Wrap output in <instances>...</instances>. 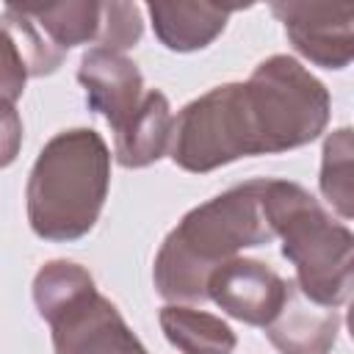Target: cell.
<instances>
[{"label":"cell","instance_id":"1","mask_svg":"<svg viewBox=\"0 0 354 354\" xmlns=\"http://www.w3.org/2000/svg\"><path fill=\"white\" fill-rule=\"evenodd\" d=\"M329 91L290 55H271L246 83H224L188 102L171 122L169 158L194 174L238 158L315 141L329 122Z\"/></svg>","mask_w":354,"mask_h":354},{"label":"cell","instance_id":"2","mask_svg":"<svg viewBox=\"0 0 354 354\" xmlns=\"http://www.w3.org/2000/svg\"><path fill=\"white\" fill-rule=\"evenodd\" d=\"M263 183L249 180L188 210L155 257V288L166 301H205L210 274L249 246H263L274 230L263 213Z\"/></svg>","mask_w":354,"mask_h":354},{"label":"cell","instance_id":"3","mask_svg":"<svg viewBox=\"0 0 354 354\" xmlns=\"http://www.w3.org/2000/svg\"><path fill=\"white\" fill-rule=\"evenodd\" d=\"M111 185V152L91 127L53 136L28 177V221L44 241H77L100 218Z\"/></svg>","mask_w":354,"mask_h":354},{"label":"cell","instance_id":"4","mask_svg":"<svg viewBox=\"0 0 354 354\" xmlns=\"http://www.w3.org/2000/svg\"><path fill=\"white\" fill-rule=\"evenodd\" d=\"M263 213L274 238H282V254L296 268L299 290L324 307L346 304L351 296V230L290 180L263 183Z\"/></svg>","mask_w":354,"mask_h":354},{"label":"cell","instance_id":"5","mask_svg":"<svg viewBox=\"0 0 354 354\" xmlns=\"http://www.w3.org/2000/svg\"><path fill=\"white\" fill-rule=\"evenodd\" d=\"M33 301L53 329L55 354H149L116 304L97 290L91 274L72 260L41 266Z\"/></svg>","mask_w":354,"mask_h":354},{"label":"cell","instance_id":"6","mask_svg":"<svg viewBox=\"0 0 354 354\" xmlns=\"http://www.w3.org/2000/svg\"><path fill=\"white\" fill-rule=\"evenodd\" d=\"M28 19L55 53L94 41L102 50L122 53L141 39L144 22L136 3H91L69 0L50 6H22Z\"/></svg>","mask_w":354,"mask_h":354},{"label":"cell","instance_id":"7","mask_svg":"<svg viewBox=\"0 0 354 354\" xmlns=\"http://www.w3.org/2000/svg\"><path fill=\"white\" fill-rule=\"evenodd\" d=\"M290 44L315 66L343 69L354 58L351 3H271Z\"/></svg>","mask_w":354,"mask_h":354},{"label":"cell","instance_id":"8","mask_svg":"<svg viewBox=\"0 0 354 354\" xmlns=\"http://www.w3.org/2000/svg\"><path fill=\"white\" fill-rule=\"evenodd\" d=\"M205 296L230 318L266 329L285 304L288 279L260 260L235 257L210 274Z\"/></svg>","mask_w":354,"mask_h":354},{"label":"cell","instance_id":"9","mask_svg":"<svg viewBox=\"0 0 354 354\" xmlns=\"http://www.w3.org/2000/svg\"><path fill=\"white\" fill-rule=\"evenodd\" d=\"M77 80L86 88L91 111L102 113L113 133L136 113L144 97V77L138 66L113 50L91 47L80 58Z\"/></svg>","mask_w":354,"mask_h":354},{"label":"cell","instance_id":"10","mask_svg":"<svg viewBox=\"0 0 354 354\" xmlns=\"http://www.w3.org/2000/svg\"><path fill=\"white\" fill-rule=\"evenodd\" d=\"M340 332V313L335 307L307 299L293 279H288V296L277 318L266 326L268 340L282 354H326Z\"/></svg>","mask_w":354,"mask_h":354},{"label":"cell","instance_id":"11","mask_svg":"<svg viewBox=\"0 0 354 354\" xmlns=\"http://www.w3.org/2000/svg\"><path fill=\"white\" fill-rule=\"evenodd\" d=\"M155 36L174 53H194L207 47L227 25L232 6L216 3H149Z\"/></svg>","mask_w":354,"mask_h":354},{"label":"cell","instance_id":"12","mask_svg":"<svg viewBox=\"0 0 354 354\" xmlns=\"http://www.w3.org/2000/svg\"><path fill=\"white\" fill-rule=\"evenodd\" d=\"M171 122L169 100L158 88L144 91L136 113L116 130V160L124 169H144L163 158L171 138Z\"/></svg>","mask_w":354,"mask_h":354},{"label":"cell","instance_id":"13","mask_svg":"<svg viewBox=\"0 0 354 354\" xmlns=\"http://www.w3.org/2000/svg\"><path fill=\"white\" fill-rule=\"evenodd\" d=\"M160 329L183 354H232L238 343L230 324L218 315L185 304H166L160 310Z\"/></svg>","mask_w":354,"mask_h":354},{"label":"cell","instance_id":"14","mask_svg":"<svg viewBox=\"0 0 354 354\" xmlns=\"http://www.w3.org/2000/svg\"><path fill=\"white\" fill-rule=\"evenodd\" d=\"M351 130L340 127L324 141L321 158V194L329 205L343 216L351 218L354 213V185H351Z\"/></svg>","mask_w":354,"mask_h":354},{"label":"cell","instance_id":"15","mask_svg":"<svg viewBox=\"0 0 354 354\" xmlns=\"http://www.w3.org/2000/svg\"><path fill=\"white\" fill-rule=\"evenodd\" d=\"M30 77L28 61L14 39V33L0 22V102H17Z\"/></svg>","mask_w":354,"mask_h":354},{"label":"cell","instance_id":"16","mask_svg":"<svg viewBox=\"0 0 354 354\" xmlns=\"http://www.w3.org/2000/svg\"><path fill=\"white\" fill-rule=\"evenodd\" d=\"M22 147V119L11 102H0V169L11 166Z\"/></svg>","mask_w":354,"mask_h":354}]
</instances>
